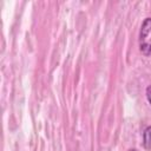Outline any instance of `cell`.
Wrapping results in <instances>:
<instances>
[{
  "instance_id": "cell-1",
  "label": "cell",
  "mask_w": 151,
  "mask_h": 151,
  "mask_svg": "<svg viewBox=\"0 0 151 151\" xmlns=\"http://www.w3.org/2000/svg\"><path fill=\"white\" fill-rule=\"evenodd\" d=\"M139 50L144 55L151 54V18H146L139 32Z\"/></svg>"
},
{
  "instance_id": "cell-2",
  "label": "cell",
  "mask_w": 151,
  "mask_h": 151,
  "mask_svg": "<svg viewBox=\"0 0 151 151\" xmlns=\"http://www.w3.org/2000/svg\"><path fill=\"white\" fill-rule=\"evenodd\" d=\"M143 144L145 149L151 150V126H147L143 133Z\"/></svg>"
},
{
  "instance_id": "cell-4",
  "label": "cell",
  "mask_w": 151,
  "mask_h": 151,
  "mask_svg": "<svg viewBox=\"0 0 151 151\" xmlns=\"http://www.w3.org/2000/svg\"><path fill=\"white\" fill-rule=\"evenodd\" d=\"M129 151H137L136 149H131V150H129Z\"/></svg>"
},
{
  "instance_id": "cell-3",
  "label": "cell",
  "mask_w": 151,
  "mask_h": 151,
  "mask_svg": "<svg viewBox=\"0 0 151 151\" xmlns=\"http://www.w3.org/2000/svg\"><path fill=\"white\" fill-rule=\"evenodd\" d=\"M146 98H147L149 103L151 104V86H149V87L146 88Z\"/></svg>"
}]
</instances>
